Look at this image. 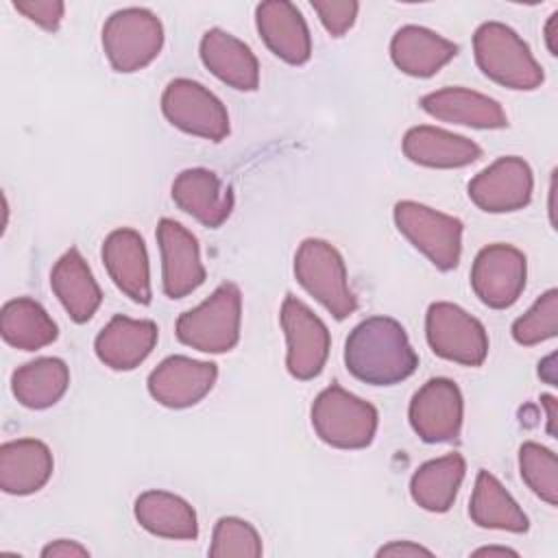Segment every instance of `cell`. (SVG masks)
I'll return each mask as SVG.
<instances>
[{
    "label": "cell",
    "instance_id": "cell-9",
    "mask_svg": "<svg viewBox=\"0 0 558 558\" xmlns=\"http://www.w3.org/2000/svg\"><path fill=\"white\" fill-rule=\"evenodd\" d=\"M168 122L190 135L220 142L229 135V113L218 96L192 78H174L161 94Z\"/></svg>",
    "mask_w": 558,
    "mask_h": 558
},
{
    "label": "cell",
    "instance_id": "cell-25",
    "mask_svg": "<svg viewBox=\"0 0 558 558\" xmlns=\"http://www.w3.org/2000/svg\"><path fill=\"white\" fill-rule=\"evenodd\" d=\"M50 288L74 323H87L100 307L102 292L78 248L65 251L50 272Z\"/></svg>",
    "mask_w": 558,
    "mask_h": 558
},
{
    "label": "cell",
    "instance_id": "cell-35",
    "mask_svg": "<svg viewBox=\"0 0 558 558\" xmlns=\"http://www.w3.org/2000/svg\"><path fill=\"white\" fill-rule=\"evenodd\" d=\"M13 7L46 31H57L65 11L61 0H15Z\"/></svg>",
    "mask_w": 558,
    "mask_h": 558
},
{
    "label": "cell",
    "instance_id": "cell-22",
    "mask_svg": "<svg viewBox=\"0 0 558 558\" xmlns=\"http://www.w3.org/2000/svg\"><path fill=\"white\" fill-rule=\"evenodd\" d=\"M52 453L37 438H17L0 447V488L9 495H31L52 475Z\"/></svg>",
    "mask_w": 558,
    "mask_h": 558
},
{
    "label": "cell",
    "instance_id": "cell-40",
    "mask_svg": "<svg viewBox=\"0 0 558 558\" xmlns=\"http://www.w3.org/2000/svg\"><path fill=\"white\" fill-rule=\"evenodd\" d=\"M473 556H519L514 549H508V547H482V549H475Z\"/></svg>",
    "mask_w": 558,
    "mask_h": 558
},
{
    "label": "cell",
    "instance_id": "cell-5",
    "mask_svg": "<svg viewBox=\"0 0 558 558\" xmlns=\"http://www.w3.org/2000/svg\"><path fill=\"white\" fill-rule=\"evenodd\" d=\"M296 281L336 318L344 320L357 310V296L349 288L347 266L336 246L307 238L294 255Z\"/></svg>",
    "mask_w": 558,
    "mask_h": 558
},
{
    "label": "cell",
    "instance_id": "cell-7",
    "mask_svg": "<svg viewBox=\"0 0 558 558\" xmlns=\"http://www.w3.org/2000/svg\"><path fill=\"white\" fill-rule=\"evenodd\" d=\"M395 225L438 270H453L462 253V220L414 201H399Z\"/></svg>",
    "mask_w": 558,
    "mask_h": 558
},
{
    "label": "cell",
    "instance_id": "cell-36",
    "mask_svg": "<svg viewBox=\"0 0 558 558\" xmlns=\"http://www.w3.org/2000/svg\"><path fill=\"white\" fill-rule=\"evenodd\" d=\"M41 556H44V558H74V556L87 558L89 551H87V547H83V545L76 543V541L59 538V541L46 545V547L41 549Z\"/></svg>",
    "mask_w": 558,
    "mask_h": 558
},
{
    "label": "cell",
    "instance_id": "cell-8",
    "mask_svg": "<svg viewBox=\"0 0 558 558\" xmlns=\"http://www.w3.org/2000/svg\"><path fill=\"white\" fill-rule=\"evenodd\" d=\"M425 336L432 351L449 362L480 366L488 355V333L484 325L447 301H436L427 307Z\"/></svg>",
    "mask_w": 558,
    "mask_h": 558
},
{
    "label": "cell",
    "instance_id": "cell-23",
    "mask_svg": "<svg viewBox=\"0 0 558 558\" xmlns=\"http://www.w3.org/2000/svg\"><path fill=\"white\" fill-rule=\"evenodd\" d=\"M458 54V46L423 26H401L390 41L392 63L408 76H434Z\"/></svg>",
    "mask_w": 558,
    "mask_h": 558
},
{
    "label": "cell",
    "instance_id": "cell-18",
    "mask_svg": "<svg viewBox=\"0 0 558 558\" xmlns=\"http://www.w3.org/2000/svg\"><path fill=\"white\" fill-rule=\"evenodd\" d=\"M172 201L201 225L218 229L233 211V192L207 168H187L172 181Z\"/></svg>",
    "mask_w": 558,
    "mask_h": 558
},
{
    "label": "cell",
    "instance_id": "cell-30",
    "mask_svg": "<svg viewBox=\"0 0 558 558\" xmlns=\"http://www.w3.org/2000/svg\"><path fill=\"white\" fill-rule=\"evenodd\" d=\"M0 333L4 342L15 349L37 351L52 344L59 336V329L41 303L28 296H20L2 305Z\"/></svg>",
    "mask_w": 558,
    "mask_h": 558
},
{
    "label": "cell",
    "instance_id": "cell-14",
    "mask_svg": "<svg viewBox=\"0 0 558 558\" xmlns=\"http://www.w3.org/2000/svg\"><path fill=\"white\" fill-rule=\"evenodd\" d=\"M157 244L161 251V286L168 299H183L207 277L201 262L198 240L177 220L161 218L157 225Z\"/></svg>",
    "mask_w": 558,
    "mask_h": 558
},
{
    "label": "cell",
    "instance_id": "cell-6",
    "mask_svg": "<svg viewBox=\"0 0 558 558\" xmlns=\"http://www.w3.org/2000/svg\"><path fill=\"white\" fill-rule=\"evenodd\" d=\"M161 46L163 26L148 9H120L102 26V48L116 72L129 74L146 68L159 54Z\"/></svg>",
    "mask_w": 558,
    "mask_h": 558
},
{
    "label": "cell",
    "instance_id": "cell-24",
    "mask_svg": "<svg viewBox=\"0 0 558 558\" xmlns=\"http://www.w3.org/2000/svg\"><path fill=\"white\" fill-rule=\"evenodd\" d=\"M403 155L425 168H464L482 157V148L464 137L438 126H412L403 135Z\"/></svg>",
    "mask_w": 558,
    "mask_h": 558
},
{
    "label": "cell",
    "instance_id": "cell-13",
    "mask_svg": "<svg viewBox=\"0 0 558 558\" xmlns=\"http://www.w3.org/2000/svg\"><path fill=\"white\" fill-rule=\"evenodd\" d=\"M532 190V168L521 157H499L469 181V198L488 214L523 209Z\"/></svg>",
    "mask_w": 558,
    "mask_h": 558
},
{
    "label": "cell",
    "instance_id": "cell-28",
    "mask_svg": "<svg viewBox=\"0 0 558 558\" xmlns=\"http://www.w3.org/2000/svg\"><path fill=\"white\" fill-rule=\"evenodd\" d=\"M469 517L475 525L488 530H506L514 534H523L530 527L525 512L512 499V495L501 486V482L488 473L480 471L475 477Z\"/></svg>",
    "mask_w": 558,
    "mask_h": 558
},
{
    "label": "cell",
    "instance_id": "cell-16",
    "mask_svg": "<svg viewBox=\"0 0 558 558\" xmlns=\"http://www.w3.org/2000/svg\"><path fill=\"white\" fill-rule=\"evenodd\" d=\"M102 262L111 281L131 301L148 305L153 299L150 290V266L142 235L135 229H116L102 242Z\"/></svg>",
    "mask_w": 558,
    "mask_h": 558
},
{
    "label": "cell",
    "instance_id": "cell-4",
    "mask_svg": "<svg viewBox=\"0 0 558 558\" xmlns=\"http://www.w3.org/2000/svg\"><path fill=\"white\" fill-rule=\"evenodd\" d=\"M312 427L316 436L336 449H364L377 432V410L338 384L318 392L312 403Z\"/></svg>",
    "mask_w": 558,
    "mask_h": 558
},
{
    "label": "cell",
    "instance_id": "cell-29",
    "mask_svg": "<svg viewBox=\"0 0 558 558\" xmlns=\"http://www.w3.org/2000/svg\"><path fill=\"white\" fill-rule=\"evenodd\" d=\"M70 386V368L59 357H37L15 368L11 375V390L15 399L31 410H46L54 405Z\"/></svg>",
    "mask_w": 558,
    "mask_h": 558
},
{
    "label": "cell",
    "instance_id": "cell-27",
    "mask_svg": "<svg viewBox=\"0 0 558 558\" xmlns=\"http://www.w3.org/2000/svg\"><path fill=\"white\" fill-rule=\"evenodd\" d=\"M464 471L466 462L460 453H447L421 464L410 480L414 504L427 512H447L458 497Z\"/></svg>",
    "mask_w": 558,
    "mask_h": 558
},
{
    "label": "cell",
    "instance_id": "cell-10",
    "mask_svg": "<svg viewBox=\"0 0 558 558\" xmlns=\"http://www.w3.org/2000/svg\"><path fill=\"white\" fill-rule=\"evenodd\" d=\"M281 329L286 333L288 373L301 381L320 375L329 357V329L327 325L296 296L288 294L281 305Z\"/></svg>",
    "mask_w": 558,
    "mask_h": 558
},
{
    "label": "cell",
    "instance_id": "cell-39",
    "mask_svg": "<svg viewBox=\"0 0 558 558\" xmlns=\"http://www.w3.org/2000/svg\"><path fill=\"white\" fill-rule=\"evenodd\" d=\"M541 403L547 408V421H549L547 432H549V436H554L556 434V429H554V423H556V399L551 395H543Z\"/></svg>",
    "mask_w": 558,
    "mask_h": 558
},
{
    "label": "cell",
    "instance_id": "cell-37",
    "mask_svg": "<svg viewBox=\"0 0 558 558\" xmlns=\"http://www.w3.org/2000/svg\"><path fill=\"white\" fill-rule=\"evenodd\" d=\"M377 556H432V551L423 545L410 543V541H395L390 545H384Z\"/></svg>",
    "mask_w": 558,
    "mask_h": 558
},
{
    "label": "cell",
    "instance_id": "cell-38",
    "mask_svg": "<svg viewBox=\"0 0 558 558\" xmlns=\"http://www.w3.org/2000/svg\"><path fill=\"white\" fill-rule=\"evenodd\" d=\"M556 22H558V13H551L549 15V22L545 26V41H547V48H549V54H558V46H556Z\"/></svg>",
    "mask_w": 558,
    "mask_h": 558
},
{
    "label": "cell",
    "instance_id": "cell-17",
    "mask_svg": "<svg viewBox=\"0 0 558 558\" xmlns=\"http://www.w3.org/2000/svg\"><path fill=\"white\" fill-rule=\"evenodd\" d=\"M259 37L272 54L290 65H303L312 57V37L301 11L288 0L259 2L255 9Z\"/></svg>",
    "mask_w": 558,
    "mask_h": 558
},
{
    "label": "cell",
    "instance_id": "cell-32",
    "mask_svg": "<svg viewBox=\"0 0 558 558\" xmlns=\"http://www.w3.org/2000/svg\"><path fill=\"white\" fill-rule=\"evenodd\" d=\"M264 551L257 530L238 517H222L214 525L209 556L214 558H259Z\"/></svg>",
    "mask_w": 558,
    "mask_h": 558
},
{
    "label": "cell",
    "instance_id": "cell-1",
    "mask_svg": "<svg viewBox=\"0 0 558 558\" xmlns=\"http://www.w3.org/2000/svg\"><path fill=\"white\" fill-rule=\"evenodd\" d=\"M344 366L364 384L392 386L416 371L418 355L401 323L388 316H371L347 336Z\"/></svg>",
    "mask_w": 558,
    "mask_h": 558
},
{
    "label": "cell",
    "instance_id": "cell-2",
    "mask_svg": "<svg viewBox=\"0 0 558 558\" xmlns=\"http://www.w3.org/2000/svg\"><path fill=\"white\" fill-rule=\"evenodd\" d=\"M473 52L480 70L510 89H536L545 81L543 68L530 46L506 24L484 22L473 35Z\"/></svg>",
    "mask_w": 558,
    "mask_h": 558
},
{
    "label": "cell",
    "instance_id": "cell-3",
    "mask_svg": "<svg viewBox=\"0 0 558 558\" xmlns=\"http://www.w3.org/2000/svg\"><path fill=\"white\" fill-rule=\"evenodd\" d=\"M240 320H242L240 288L231 281H225L201 305L183 312L177 318L174 331L179 342L196 351L225 353V351H231L240 340Z\"/></svg>",
    "mask_w": 558,
    "mask_h": 558
},
{
    "label": "cell",
    "instance_id": "cell-19",
    "mask_svg": "<svg viewBox=\"0 0 558 558\" xmlns=\"http://www.w3.org/2000/svg\"><path fill=\"white\" fill-rule=\"evenodd\" d=\"M157 336L159 331L153 320H135L118 314L96 336L94 351L105 366L113 371H133L150 355Z\"/></svg>",
    "mask_w": 558,
    "mask_h": 558
},
{
    "label": "cell",
    "instance_id": "cell-26",
    "mask_svg": "<svg viewBox=\"0 0 558 558\" xmlns=\"http://www.w3.org/2000/svg\"><path fill=\"white\" fill-rule=\"evenodd\" d=\"M137 523L163 538L194 541L198 536V519L194 508L179 495L166 490H146L135 499Z\"/></svg>",
    "mask_w": 558,
    "mask_h": 558
},
{
    "label": "cell",
    "instance_id": "cell-31",
    "mask_svg": "<svg viewBox=\"0 0 558 558\" xmlns=\"http://www.w3.org/2000/svg\"><path fill=\"white\" fill-rule=\"evenodd\" d=\"M519 471L536 497L549 506L558 504V462L551 449L538 442H523L519 449Z\"/></svg>",
    "mask_w": 558,
    "mask_h": 558
},
{
    "label": "cell",
    "instance_id": "cell-34",
    "mask_svg": "<svg viewBox=\"0 0 558 558\" xmlns=\"http://www.w3.org/2000/svg\"><path fill=\"white\" fill-rule=\"evenodd\" d=\"M312 9L318 13L325 31L340 37L353 26L360 4L353 0H312Z\"/></svg>",
    "mask_w": 558,
    "mask_h": 558
},
{
    "label": "cell",
    "instance_id": "cell-20",
    "mask_svg": "<svg viewBox=\"0 0 558 558\" xmlns=\"http://www.w3.org/2000/svg\"><path fill=\"white\" fill-rule=\"evenodd\" d=\"M201 61L205 68L240 92H253L259 85V63L251 48L222 28H209L201 39Z\"/></svg>",
    "mask_w": 558,
    "mask_h": 558
},
{
    "label": "cell",
    "instance_id": "cell-11",
    "mask_svg": "<svg viewBox=\"0 0 558 558\" xmlns=\"http://www.w3.org/2000/svg\"><path fill=\"white\" fill-rule=\"evenodd\" d=\"M527 259L510 244L484 246L471 266V288L475 296L493 307L506 310L517 303L525 288Z\"/></svg>",
    "mask_w": 558,
    "mask_h": 558
},
{
    "label": "cell",
    "instance_id": "cell-33",
    "mask_svg": "<svg viewBox=\"0 0 558 558\" xmlns=\"http://www.w3.org/2000/svg\"><path fill=\"white\" fill-rule=\"evenodd\" d=\"M558 333V290H547L536 303L512 323V338L523 344L532 347L545 342Z\"/></svg>",
    "mask_w": 558,
    "mask_h": 558
},
{
    "label": "cell",
    "instance_id": "cell-15",
    "mask_svg": "<svg viewBox=\"0 0 558 558\" xmlns=\"http://www.w3.org/2000/svg\"><path fill=\"white\" fill-rule=\"evenodd\" d=\"M218 366L214 362L170 355L148 375L150 397L172 410L198 403L216 384Z\"/></svg>",
    "mask_w": 558,
    "mask_h": 558
},
{
    "label": "cell",
    "instance_id": "cell-12",
    "mask_svg": "<svg viewBox=\"0 0 558 558\" xmlns=\"http://www.w3.org/2000/svg\"><path fill=\"white\" fill-rule=\"evenodd\" d=\"M462 392L453 379H427L410 401V425L425 442H449L462 427Z\"/></svg>",
    "mask_w": 558,
    "mask_h": 558
},
{
    "label": "cell",
    "instance_id": "cell-21",
    "mask_svg": "<svg viewBox=\"0 0 558 558\" xmlns=\"http://www.w3.org/2000/svg\"><path fill=\"white\" fill-rule=\"evenodd\" d=\"M423 111L432 118L464 124L473 129H504L508 126L506 111L501 105L480 92L466 87H445L421 98Z\"/></svg>",
    "mask_w": 558,
    "mask_h": 558
}]
</instances>
